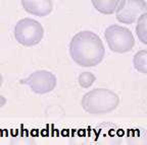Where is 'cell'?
I'll return each instance as SVG.
<instances>
[{
    "label": "cell",
    "mask_w": 147,
    "mask_h": 145,
    "mask_svg": "<svg viewBox=\"0 0 147 145\" xmlns=\"http://www.w3.org/2000/svg\"><path fill=\"white\" fill-rule=\"evenodd\" d=\"M69 54L79 66L94 67L103 60L105 49L98 35L90 31H82L71 39Z\"/></svg>",
    "instance_id": "cell-1"
},
{
    "label": "cell",
    "mask_w": 147,
    "mask_h": 145,
    "mask_svg": "<svg viewBox=\"0 0 147 145\" xmlns=\"http://www.w3.org/2000/svg\"><path fill=\"white\" fill-rule=\"evenodd\" d=\"M119 104V95L107 88H95L82 98V108L91 115H103L115 111Z\"/></svg>",
    "instance_id": "cell-2"
},
{
    "label": "cell",
    "mask_w": 147,
    "mask_h": 145,
    "mask_svg": "<svg viewBox=\"0 0 147 145\" xmlns=\"http://www.w3.org/2000/svg\"><path fill=\"white\" fill-rule=\"evenodd\" d=\"M14 39L25 47H33L42 41L44 29L39 21L32 18H23L14 25Z\"/></svg>",
    "instance_id": "cell-3"
},
{
    "label": "cell",
    "mask_w": 147,
    "mask_h": 145,
    "mask_svg": "<svg viewBox=\"0 0 147 145\" xmlns=\"http://www.w3.org/2000/svg\"><path fill=\"white\" fill-rule=\"evenodd\" d=\"M104 37L108 48L119 54L130 52L135 45V39L131 31L121 25H113L106 27Z\"/></svg>",
    "instance_id": "cell-4"
},
{
    "label": "cell",
    "mask_w": 147,
    "mask_h": 145,
    "mask_svg": "<svg viewBox=\"0 0 147 145\" xmlns=\"http://www.w3.org/2000/svg\"><path fill=\"white\" fill-rule=\"evenodd\" d=\"M22 83L30 86L32 91L37 94H45L51 92L55 88L57 79L56 76L50 71L37 70L22 80Z\"/></svg>",
    "instance_id": "cell-5"
},
{
    "label": "cell",
    "mask_w": 147,
    "mask_h": 145,
    "mask_svg": "<svg viewBox=\"0 0 147 145\" xmlns=\"http://www.w3.org/2000/svg\"><path fill=\"white\" fill-rule=\"evenodd\" d=\"M144 12H146L145 0H122L115 10V17L119 23L131 25Z\"/></svg>",
    "instance_id": "cell-6"
},
{
    "label": "cell",
    "mask_w": 147,
    "mask_h": 145,
    "mask_svg": "<svg viewBox=\"0 0 147 145\" xmlns=\"http://www.w3.org/2000/svg\"><path fill=\"white\" fill-rule=\"evenodd\" d=\"M22 5L28 13L39 17L50 14L53 9L52 0H22Z\"/></svg>",
    "instance_id": "cell-7"
},
{
    "label": "cell",
    "mask_w": 147,
    "mask_h": 145,
    "mask_svg": "<svg viewBox=\"0 0 147 145\" xmlns=\"http://www.w3.org/2000/svg\"><path fill=\"white\" fill-rule=\"evenodd\" d=\"M97 11L102 14H113L115 12L122 0H91Z\"/></svg>",
    "instance_id": "cell-8"
},
{
    "label": "cell",
    "mask_w": 147,
    "mask_h": 145,
    "mask_svg": "<svg viewBox=\"0 0 147 145\" xmlns=\"http://www.w3.org/2000/svg\"><path fill=\"white\" fill-rule=\"evenodd\" d=\"M146 58H147V51L141 50L135 54L133 58V64L134 67L137 71L146 74L147 73V64H146Z\"/></svg>",
    "instance_id": "cell-9"
},
{
    "label": "cell",
    "mask_w": 147,
    "mask_h": 145,
    "mask_svg": "<svg viewBox=\"0 0 147 145\" xmlns=\"http://www.w3.org/2000/svg\"><path fill=\"white\" fill-rule=\"evenodd\" d=\"M146 23H147V13L144 12V13H142L139 16L137 25H136V34H137L138 38H139V41H141V43L143 44H147Z\"/></svg>",
    "instance_id": "cell-10"
},
{
    "label": "cell",
    "mask_w": 147,
    "mask_h": 145,
    "mask_svg": "<svg viewBox=\"0 0 147 145\" xmlns=\"http://www.w3.org/2000/svg\"><path fill=\"white\" fill-rule=\"evenodd\" d=\"M95 79H96V77H95V75L93 73L83 72L79 75L78 82L81 87H83V88H89L90 86L94 83Z\"/></svg>",
    "instance_id": "cell-11"
},
{
    "label": "cell",
    "mask_w": 147,
    "mask_h": 145,
    "mask_svg": "<svg viewBox=\"0 0 147 145\" xmlns=\"http://www.w3.org/2000/svg\"><path fill=\"white\" fill-rule=\"evenodd\" d=\"M6 102L7 100L4 96H3V95H0V109H1L2 107H4L5 104H6Z\"/></svg>",
    "instance_id": "cell-12"
},
{
    "label": "cell",
    "mask_w": 147,
    "mask_h": 145,
    "mask_svg": "<svg viewBox=\"0 0 147 145\" xmlns=\"http://www.w3.org/2000/svg\"><path fill=\"white\" fill-rule=\"evenodd\" d=\"M2 83H3V76H2V74L0 73V87H1Z\"/></svg>",
    "instance_id": "cell-13"
}]
</instances>
